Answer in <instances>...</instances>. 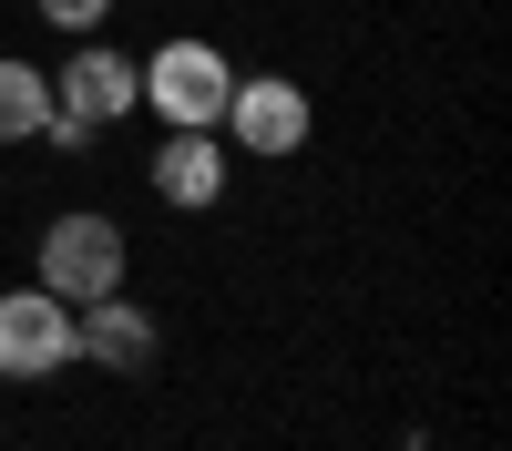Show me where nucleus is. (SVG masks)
<instances>
[{
	"label": "nucleus",
	"instance_id": "423d86ee",
	"mask_svg": "<svg viewBox=\"0 0 512 451\" xmlns=\"http://www.w3.org/2000/svg\"><path fill=\"white\" fill-rule=\"evenodd\" d=\"M72 339H82V359L123 369V380H134V369H154V349H164V339H154V318L123 298V287H113V298H93V308L72 318Z\"/></svg>",
	"mask_w": 512,
	"mask_h": 451
},
{
	"label": "nucleus",
	"instance_id": "0eeeda50",
	"mask_svg": "<svg viewBox=\"0 0 512 451\" xmlns=\"http://www.w3.org/2000/svg\"><path fill=\"white\" fill-rule=\"evenodd\" d=\"M154 195L185 205V216H195V205H216V195H226V144H216V134H164V144H154Z\"/></svg>",
	"mask_w": 512,
	"mask_h": 451
},
{
	"label": "nucleus",
	"instance_id": "6e6552de",
	"mask_svg": "<svg viewBox=\"0 0 512 451\" xmlns=\"http://www.w3.org/2000/svg\"><path fill=\"white\" fill-rule=\"evenodd\" d=\"M41 113H52V82H41V62H11V52H0V144H31Z\"/></svg>",
	"mask_w": 512,
	"mask_h": 451
},
{
	"label": "nucleus",
	"instance_id": "f03ea898",
	"mask_svg": "<svg viewBox=\"0 0 512 451\" xmlns=\"http://www.w3.org/2000/svg\"><path fill=\"white\" fill-rule=\"evenodd\" d=\"M41 287H52L62 308H93L123 287V226L93 216V205H72V216L41 226Z\"/></svg>",
	"mask_w": 512,
	"mask_h": 451
},
{
	"label": "nucleus",
	"instance_id": "20e7f679",
	"mask_svg": "<svg viewBox=\"0 0 512 451\" xmlns=\"http://www.w3.org/2000/svg\"><path fill=\"white\" fill-rule=\"evenodd\" d=\"M216 134H236L246 154L287 164L297 144H308V93H297V82H236V93H226V123H216Z\"/></svg>",
	"mask_w": 512,
	"mask_h": 451
},
{
	"label": "nucleus",
	"instance_id": "39448f33",
	"mask_svg": "<svg viewBox=\"0 0 512 451\" xmlns=\"http://www.w3.org/2000/svg\"><path fill=\"white\" fill-rule=\"evenodd\" d=\"M52 103L82 113V123H123V113H144V72L123 52H103V41H82V52L52 72Z\"/></svg>",
	"mask_w": 512,
	"mask_h": 451
},
{
	"label": "nucleus",
	"instance_id": "1a4fd4ad",
	"mask_svg": "<svg viewBox=\"0 0 512 451\" xmlns=\"http://www.w3.org/2000/svg\"><path fill=\"white\" fill-rule=\"evenodd\" d=\"M31 11L52 21V31H72V41H93V31L113 21V0H31Z\"/></svg>",
	"mask_w": 512,
	"mask_h": 451
},
{
	"label": "nucleus",
	"instance_id": "f257e3e1",
	"mask_svg": "<svg viewBox=\"0 0 512 451\" xmlns=\"http://www.w3.org/2000/svg\"><path fill=\"white\" fill-rule=\"evenodd\" d=\"M134 72H144V113H164V134H216L226 123L236 72H226L216 41H164V52L134 62Z\"/></svg>",
	"mask_w": 512,
	"mask_h": 451
},
{
	"label": "nucleus",
	"instance_id": "7ed1b4c3",
	"mask_svg": "<svg viewBox=\"0 0 512 451\" xmlns=\"http://www.w3.org/2000/svg\"><path fill=\"white\" fill-rule=\"evenodd\" d=\"M82 339H72V308L52 298V287H11L0 298V380H52V369H72Z\"/></svg>",
	"mask_w": 512,
	"mask_h": 451
}]
</instances>
